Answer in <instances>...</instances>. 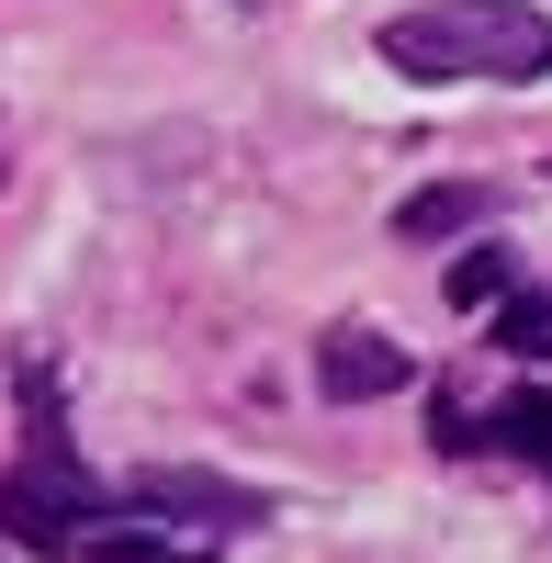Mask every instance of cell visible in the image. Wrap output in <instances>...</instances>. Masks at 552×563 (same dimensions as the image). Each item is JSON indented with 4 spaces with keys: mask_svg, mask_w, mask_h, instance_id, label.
Returning a JSON list of instances; mask_svg holds the SVG:
<instances>
[{
    "mask_svg": "<svg viewBox=\"0 0 552 563\" xmlns=\"http://www.w3.org/2000/svg\"><path fill=\"white\" fill-rule=\"evenodd\" d=\"M113 507H135V519H214V530H260L271 519L249 485H214V474H135V485L102 496V519H113ZM102 519H90V530H102Z\"/></svg>",
    "mask_w": 552,
    "mask_h": 563,
    "instance_id": "cell-2",
    "label": "cell"
},
{
    "mask_svg": "<svg viewBox=\"0 0 552 563\" xmlns=\"http://www.w3.org/2000/svg\"><path fill=\"white\" fill-rule=\"evenodd\" d=\"M384 68L406 79H552V12L530 0H429L384 23Z\"/></svg>",
    "mask_w": 552,
    "mask_h": 563,
    "instance_id": "cell-1",
    "label": "cell"
},
{
    "mask_svg": "<svg viewBox=\"0 0 552 563\" xmlns=\"http://www.w3.org/2000/svg\"><path fill=\"white\" fill-rule=\"evenodd\" d=\"M485 214H496V192H474V180H440V192H406V203H395V238L429 249V238H463V225H485Z\"/></svg>",
    "mask_w": 552,
    "mask_h": 563,
    "instance_id": "cell-4",
    "label": "cell"
},
{
    "mask_svg": "<svg viewBox=\"0 0 552 563\" xmlns=\"http://www.w3.org/2000/svg\"><path fill=\"white\" fill-rule=\"evenodd\" d=\"M418 384V361H406L384 327H328V350H316V395L328 406H384Z\"/></svg>",
    "mask_w": 552,
    "mask_h": 563,
    "instance_id": "cell-3",
    "label": "cell"
},
{
    "mask_svg": "<svg viewBox=\"0 0 552 563\" xmlns=\"http://www.w3.org/2000/svg\"><path fill=\"white\" fill-rule=\"evenodd\" d=\"M508 350H552V305H508Z\"/></svg>",
    "mask_w": 552,
    "mask_h": 563,
    "instance_id": "cell-7",
    "label": "cell"
},
{
    "mask_svg": "<svg viewBox=\"0 0 552 563\" xmlns=\"http://www.w3.org/2000/svg\"><path fill=\"white\" fill-rule=\"evenodd\" d=\"M79 552H90V563H214V552H192V541H147V530H79Z\"/></svg>",
    "mask_w": 552,
    "mask_h": 563,
    "instance_id": "cell-6",
    "label": "cell"
},
{
    "mask_svg": "<svg viewBox=\"0 0 552 563\" xmlns=\"http://www.w3.org/2000/svg\"><path fill=\"white\" fill-rule=\"evenodd\" d=\"M474 440H496V451H519V462H541V474H552V384H519Z\"/></svg>",
    "mask_w": 552,
    "mask_h": 563,
    "instance_id": "cell-5",
    "label": "cell"
}]
</instances>
